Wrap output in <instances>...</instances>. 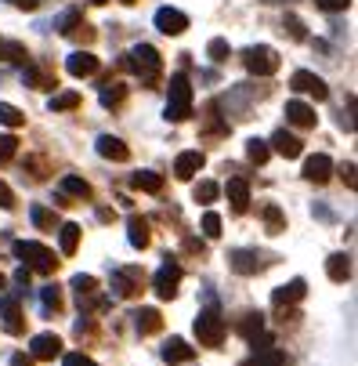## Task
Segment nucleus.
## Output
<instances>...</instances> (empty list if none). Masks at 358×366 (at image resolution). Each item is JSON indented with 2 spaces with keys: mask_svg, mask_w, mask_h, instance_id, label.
Masks as SVG:
<instances>
[{
  "mask_svg": "<svg viewBox=\"0 0 358 366\" xmlns=\"http://www.w3.org/2000/svg\"><path fill=\"white\" fill-rule=\"evenodd\" d=\"M123 66L134 69L145 87H156L160 84V73H163V59H160V51L152 47V44H134L127 55H123Z\"/></svg>",
  "mask_w": 358,
  "mask_h": 366,
  "instance_id": "nucleus-1",
  "label": "nucleus"
},
{
  "mask_svg": "<svg viewBox=\"0 0 358 366\" xmlns=\"http://www.w3.org/2000/svg\"><path fill=\"white\" fill-rule=\"evenodd\" d=\"M163 117L170 124H181V120L192 117V84H188L185 73H174L170 84H167V109H163Z\"/></svg>",
  "mask_w": 358,
  "mask_h": 366,
  "instance_id": "nucleus-2",
  "label": "nucleus"
},
{
  "mask_svg": "<svg viewBox=\"0 0 358 366\" xmlns=\"http://www.w3.org/2000/svg\"><path fill=\"white\" fill-rule=\"evenodd\" d=\"M225 330H228V327H225V320H221V312H218V305L210 301V305L195 316V337H199L203 348H221Z\"/></svg>",
  "mask_w": 358,
  "mask_h": 366,
  "instance_id": "nucleus-3",
  "label": "nucleus"
},
{
  "mask_svg": "<svg viewBox=\"0 0 358 366\" xmlns=\"http://www.w3.org/2000/svg\"><path fill=\"white\" fill-rule=\"evenodd\" d=\"M15 257H22V261H29V265L36 269V272H55L58 269V261H55V250L51 247H44V243H36V239H15Z\"/></svg>",
  "mask_w": 358,
  "mask_h": 366,
  "instance_id": "nucleus-4",
  "label": "nucleus"
},
{
  "mask_svg": "<svg viewBox=\"0 0 358 366\" xmlns=\"http://www.w3.org/2000/svg\"><path fill=\"white\" fill-rule=\"evenodd\" d=\"M242 66L253 73V76H275L279 73V55L272 47H265V44H253V47H246L242 51Z\"/></svg>",
  "mask_w": 358,
  "mask_h": 366,
  "instance_id": "nucleus-5",
  "label": "nucleus"
},
{
  "mask_svg": "<svg viewBox=\"0 0 358 366\" xmlns=\"http://www.w3.org/2000/svg\"><path fill=\"white\" fill-rule=\"evenodd\" d=\"M181 265H178V261L174 257H167L163 261V265L156 269V276H152V290H156V297L160 301H170L174 294H178V287H181Z\"/></svg>",
  "mask_w": 358,
  "mask_h": 366,
  "instance_id": "nucleus-6",
  "label": "nucleus"
},
{
  "mask_svg": "<svg viewBox=\"0 0 358 366\" xmlns=\"http://www.w3.org/2000/svg\"><path fill=\"white\" fill-rule=\"evenodd\" d=\"M272 265V261L261 254V250H232L228 254V269L235 272V276H257V272H265Z\"/></svg>",
  "mask_w": 358,
  "mask_h": 366,
  "instance_id": "nucleus-7",
  "label": "nucleus"
},
{
  "mask_svg": "<svg viewBox=\"0 0 358 366\" xmlns=\"http://www.w3.org/2000/svg\"><path fill=\"white\" fill-rule=\"evenodd\" d=\"M0 327H4L11 337L26 334V316H22L15 294H0Z\"/></svg>",
  "mask_w": 358,
  "mask_h": 366,
  "instance_id": "nucleus-8",
  "label": "nucleus"
},
{
  "mask_svg": "<svg viewBox=\"0 0 358 366\" xmlns=\"http://www.w3.org/2000/svg\"><path fill=\"white\" fill-rule=\"evenodd\" d=\"M290 87H293L297 94H312L315 102H326V98H329L326 80H322V76H315V73H308V69H297V73L290 76Z\"/></svg>",
  "mask_w": 358,
  "mask_h": 366,
  "instance_id": "nucleus-9",
  "label": "nucleus"
},
{
  "mask_svg": "<svg viewBox=\"0 0 358 366\" xmlns=\"http://www.w3.org/2000/svg\"><path fill=\"white\" fill-rule=\"evenodd\" d=\"M141 283H145L141 269H113V276H109V287H113L116 297H134V294H141Z\"/></svg>",
  "mask_w": 358,
  "mask_h": 366,
  "instance_id": "nucleus-10",
  "label": "nucleus"
},
{
  "mask_svg": "<svg viewBox=\"0 0 358 366\" xmlns=\"http://www.w3.org/2000/svg\"><path fill=\"white\" fill-rule=\"evenodd\" d=\"M94 149H98L101 160H113V164H127V160H131L127 142H123V138H116V134H98Z\"/></svg>",
  "mask_w": 358,
  "mask_h": 366,
  "instance_id": "nucleus-11",
  "label": "nucleus"
},
{
  "mask_svg": "<svg viewBox=\"0 0 358 366\" xmlns=\"http://www.w3.org/2000/svg\"><path fill=\"white\" fill-rule=\"evenodd\" d=\"M152 22H156V29L167 33V36H181L188 29V15L178 11V8H160L156 15H152Z\"/></svg>",
  "mask_w": 358,
  "mask_h": 366,
  "instance_id": "nucleus-12",
  "label": "nucleus"
},
{
  "mask_svg": "<svg viewBox=\"0 0 358 366\" xmlns=\"http://www.w3.org/2000/svg\"><path fill=\"white\" fill-rule=\"evenodd\" d=\"M22 84H26V87H36V91H55V87H58V73L33 62V66L22 69Z\"/></svg>",
  "mask_w": 358,
  "mask_h": 366,
  "instance_id": "nucleus-13",
  "label": "nucleus"
},
{
  "mask_svg": "<svg viewBox=\"0 0 358 366\" xmlns=\"http://www.w3.org/2000/svg\"><path fill=\"white\" fill-rule=\"evenodd\" d=\"M304 178H308V182H315V185L329 182V178H333V160H329L326 152H315V156H308V160H304Z\"/></svg>",
  "mask_w": 358,
  "mask_h": 366,
  "instance_id": "nucleus-14",
  "label": "nucleus"
},
{
  "mask_svg": "<svg viewBox=\"0 0 358 366\" xmlns=\"http://www.w3.org/2000/svg\"><path fill=\"white\" fill-rule=\"evenodd\" d=\"M268 149H272V152H279L282 160H297V156L304 152V142H300L297 134H290V131H275V134H272V142H268Z\"/></svg>",
  "mask_w": 358,
  "mask_h": 366,
  "instance_id": "nucleus-15",
  "label": "nucleus"
},
{
  "mask_svg": "<svg viewBox=\"0 0 358 366\" xmlns=\"http://www.w3.org/2000/svg\"><path fill=\"white\" fill-rule=\"evenodd\" d=\"M98 59L91 55V51H73L69 55V62H66V69H69V76H76V80H87V76H94L98 73Z\"/></svg>",
  "mask_w": 358,
  "mask_h": 366,
  "instance_id": "nucleus-16",
  "label": "nucleus"
},
{
  "mask_svg": "<svg viewBox=\"0 0 358 366\" xmlns=\"http://www.w3.org/2000/svg\"><path fill=\"white\" fill-rule=\"evenodd\" d=\"M225 192H228V203H232L235 214H246L250 211V182L246 178H228Z\"/></svg>",
  "mask_w": 358,
  "mask_h": 366,
  "instance_id": "nucleus-17",
  "label": "nucleus"
},
{
  "mask_svg": "<svg viewBox=\"0 0 358 366\" xmlns=\"http://www.w3.org/2000/svg\"><path fill=\"white\" fill-rule=\"evenodd\" d=\"M131 320H134V330H138L141 337H152V334L163 330V316H160L156 308H138Z\"/></svg>",
  "mask_w": 358,
  "mask_h": 366,
  "instance_id": "nucleus-18",
  "label": "nucleus"
},
{
  "mask_svg": "<svg viewBox=\"0 0 358 366\" xmlns=\"http://www.w3.org/2000/svg\"><path fill=\"white\" fill-rule=\"evenodd\" d=\"M286 120H290L293 127H315L319 117H315V109L308 106V102H297V98H293V102H286Z\"/></svg>",
  "mask_w": 358,
  "mask_h": 366,
  "instance_id": "nucleus-19",
  "label": "nucleus"
},
{
  "mask_svg": "<svg viewBox=\"0 0 358 366\" xmlns=\"http://www.w3.org/2000/svg\"><path fill=\"white\" fill-rule=\"evenodd\" d=\"M304 294H308V283H304V280H290V283H282L279 290H272V305H275V308H282V305L300 301Z\"/></svg>",
  "mask_w": 358,
  "mask_h": 366,
  "instance_id": "nucleus-20",
  "label": "nucleus"
},
{
  "mask_svg": "<svg viewBox=\"0 0 358 366\" xmlns=\"http://www.w3.org/2000/svg\"><path fill=\"white\" fill-rule=\"evenodd\" d=\"M239 334L250 341V345H268V334H265V316L261 312H250V316H242V327H239Z\"/></svg>",
  "mask_w": 358,
  "mask_h": 366,
  "instance_id": "nucleus-21",
  "label": "nucleus"
},
{
  "mask_svg": "<svg viewBox=\"0 0 358 366\" xmlns=\"http://www.w3.org/2000/svg\"><path fill=\"white\" fill-rule=\"evenodd\" d=\"M160 355H163V362L174 366V362H192V359H195V348H192L188 341H181V337H170Z\"/></svg>",
  "mask_w": 358,
  "mask_h": 366,
  "instance_id": "nucleus-22",
  "label": "nucleus"
},
{
  "mask_svg": "<svg viewBox=\"0 0 358 366\" xmlns=\"http://www.w3.org/2000/svg\"><path fill=\"white\" fill-rule=\"evenodd\" d=\"M199 167H203V152H199V149H188V152H181V156H178L174 174H178L181 182H188V178H195V174H199Z\"/></svg>",
  "mask_w": 358,
  "mask_h": 366,
  "instance_id": "nucleus-23",
  "label": "nucleus"
},
{
  "mask_svg": "<svg viewBox=\"0 0 358 366\" xmlns=\"http://www.w3.org/2000/svg\"><path fill=\"white\" fill-rule=\"evenodd\" d=\"M29 352H33V359H55L62 352V341L55 334H36L29 341Z\"/></svg>",
  "mask_w": 358,
  "mask_h": 366,
  "instance_id": "nucleus-24",
  "label": "nucleus"
},
{
  "mask_svg": "<svg viewBox=\"0 0 358 366\" xmlns=\"http://www.w3.org/2000/svg\"><path fill=\"white\" fill-rule=\"evenodd\" d=\"M326 276L333 283H347L351 280V254H329L326 257Z\"/></svg>",
  "mask_w": 358,
  "mask_h": 366,
  "instance_id": "nucleus-25",
  "label": "nucleus"
},
{
  "mask_svg": "<svg viewBox=\"0 0 358 366\" xmlns=\"http://www.w3.org/2000/svg\"><path fill=\"white\" fill-rule=\"evenodd\" d=\"M127 239H131L134 250H145L148 239H152V236H148V222L138 218V214H131V218H127Z\"/></svg>",
  "mask_w": 358,
  "mask_h": 366,
  "instance_id": "nucleus-26",
  "label": "nucleus"
},
{
  "mask_svg": "<svg viewBox=\"0 0 358 366\" xmlns=\"http://www.w3.org/2000/svg\"><path fill=\"white\" fill-rule=\"evenodd\" d=\"M131 189H138V192H163V174L160 171H138L134 178H131Z\"/></svg>",
  "mask_w": 358,
  "mask_h": 366,
  "instance_id": "nucleus-27",
  "label": "nucleus"
},
{
  "mask_svg": "<svg viewBox=\"0 0 358 366\" xmlns=\"http://www.w3.org/2000/svg\"><path fill=\"white\" fill-rule=\"evenodd\" d=\"M261 218H265V225H268V236H282V232H286V214H282L279 203H265V207H261Z\"/></svg>",
  "mask_w": 358,
  "mask_h": 366,
  "instance_id": "nucleus-28",
  "label": "nucleus"
},
{
  "mask_svg": "<svg viewBox=\"0 0 358 366\" xmlns=\"http://www.w3.org/2000/svg\"><path fill=\"white\" fill-rule=\"evenodd\" d=\"M29 222H33L40 232H55V211H51V207H44V203H33V207H29Z\"/></svg>",
  "mask_w": 358,
  "mask_h": 366,
  "instance_id": "nucleus-29",
  "label": "nucleus"
},
{
  "mask_svg": "<svg viewBox=\"0 0 358 366\" xmlns=\"http://www.w3.org/2000/svg\"><path fill=\"white\" fill-rule=\"evenodd\" d=\"M62 192H66V196H76L80 203H87V199L94 196V189H91L83 178H76V174H66V178H62Z\"/></svg>",
  "mask_w": 358,
  "mask_h": 366,
  "instance_id": "nucleus-30",
  "label": "nucleus"
},
{
  "mask_svg": "<svg viewBox=\"0 0 358 366\" xmlns=\"http://www.w3.org/2000/svg\"><path fill=\"white\" fill-rule=\"evenodd\" d=\"M76 106H80V94L76 91H55V94H51V102H47L51 113H69Z\"/></svg>",
  "mask_w": 358,
  "mask_h": 366,
  "instance_id": "nucleus-31",
  "label": "nucleus"
},
{
  "mask_svg": "<svg viewBox=\"0 0 358 366\" xmlns=\"http://www.w3.org/2000/svg\"><path fill=\"white\" fill-rule=\"evenodd\" d=\"M58 243H62V254H66V257L76 254V247H80V225H76V222H66V225L58 229Z\"/></svg>",
  "mask_w": 358,
  "mask_h": 366,
  "instance_id": "nucleus-32",
  "label": "nucleus"
},
{
  "mask_svg": "<svg viewBox=\"0 0 358 366\" xmlns=\"http://www.w3.org/2000/svg\"><path fill=\"white\" fill-rule=\"evenodd\" d=\"M0 62H29V51L19 40H0Z\"/></svg>",
  "mask_w": 358,
  "mask_h": 366,
  "instance_id": "nucleus-33",
  "label": "nucleus"
},
{
  "mask_svg": "<svg viewBox=\"0 0 358 366\" xmlns=\"http://www.w3.org/2000/svg\"><path fill=\"white\" fill-rule=\"evenodd\" d=\"M0 124L4 127H26V113L19 109V106H11V102H0Z\"/></svg>",
  "mask_w": 358,
  "mask_h": 366,
  "instance_id": "nucleus-34",
  "label": "nucleus"
},
{
  "mask_svg": "<svg viewBox=\"0 0 358 366\" xmlns=\"http://www.w3.org/2000/svg\"><path fill=\"white\" fill-rule=\"evenodd\" d=\"M69 287L76 290V305H80V301H87L91 294H98V280H94V276H83V272H80V276H73V283H69Z\"/></svg>",
  "mask_w": 358,
  "mask_h": 366,
  "instance_id": "nucleus-35",
  "label": "nucleus"
},
{
  "mask_svg": "<svg viewBox=\"0 0 358 366\" xmlns=\"http://www.w3.org/2000/svg\"><path fill=\"white\" fill-rule=\"evenodd\" d=\"M203 134H207V138H225L228 134V124H221V117H218V102H210V113H207V127H203Z\"/></svg>",
  "mask_w": 358,
  "mask_h": 366,
  "instance_id": "nucleus-36",
  "label": "nucleus"
},
{
  "mask_svg": "<svg viewBox=\"0 0 358 366\" xmlns=\"http://www.w3.org/2000/svg\"><path fill=\"white\" fill-rule=\"evenodd\" d=\"M250 366H286V352H279V348H261L257 355L250 359Z\"/></svg>",
  "mask_w": 358,
  "mask_h": 366,
  "instance_id": "nucleus-37",
  "label": "nucleus"
},
{
  "mask_svg": "<svg viewBox=\"0 0 358 366\" xmlns=\"http://www.w3.org/2000/svg\"><path fill=\"white\" fill-rule=\"evenodd\" d=\"M246 156H250V164H268V156H272V149H268V142H261V138H250L246 142Z\"/></svg>",
  "mask_w": 358,
  "mask_h": 366,
  "instance_id": "nucleus-38",
  "label": "nucleus"
},
{
  "mask_svg": "<svg viewBox=\"0 0 358 366\" xmlns=\"http://www.w3.org/2000/svg\"><path fill=\"white\" fill-rule=\"evenodd\" d=\"M123 98H127V87H123V84H109V87H101V106H106V109L123 106Z\"/></svg>",
  "mask_w": 358,
  "mask_h": 366,
  "instance_id": "nucleus-39",
  "label": "nucleus"
},
{
  "mask_svg": "<svg viewBox=\"0 0 358 366\" xmlns=\"http://www.w3.org/2000/svg\"><path fill=\"white\" fill-rule=\"evenodd\" d=\"M207 55H210V62H228V55H232V47H228V40L225 36H214L210 44H207Z\"/></svg>",
  "mask_w": 358,
  "mask_h": 366,
  "instance_id": "nucleus-40",
  "label": "nucleus"
},
{
  "mask_svg": "<svg viewBox=\"0 0 358 366\" xmlns=\"http://www.w3.org/2000/svg\"><path fill=\"white\" fill-rule=\"evenodd\" d=\"M40 301H44L47 312H62V290H58L55 283H47V287L40 290Z\"/></svg>",
  "mask_w": 358,
  "mask_h": 366,
  "instance_id": "nucleus-41",
  "label": "nucleus"
},
{
  "mask_svg": "<svg viewBox=\"0 0 358 366\" xmlns=\"http://www.w3.org/2000/svg\"><path fill=\"white\" fill-rule=\"evenodd\" d=\"M15 152H19V138H15V134H0V167L11 164Z\"/></svg>",
  "mask_w": 358,
  "mask_h": 366,
  "instance_id": "nucleus-42",
  "label": "nucleus"
},
{
  "mask_svg": "<svg viewBox=\"0 0 358 366\" xmlns=\"http://www.w3.org/2000/svg\"><path fill=\"white\" fill-rule=\"evenodd\" d=\"M218 182H199L195 189H192V196H195V203H214L218 199Z\"/></svg>",
  "mask_w": 358,
  "mask_h": 366,
  "instance_id": "nucleus-43",
  "label": "nucleus"
},
{
  "mask_svg": "<svg viewBox=\"0 0 358 366\" xmlns=\"http://www.w3.org/2000/svg\"><path fill=\"white\" fill-rule=\"evenodd\" d=\"M282 33H290V40H308V33H304V22H300L297 15H286Z\"/></svg>",
  "mask_w": 358,
  "mask_h": 366,
  "instance_id": "nucleus-44",
  "label": "nucleus"
},
{
  "mask_svg": "<svg viewBox=\"0 0 358 366\" xmlns=\"http://www.w3.org/2000/svg\"><path fill=\"white\" fill-rule=\"evenodd\" d=\"M26 171H29V178H47V164H44V156H26V164H22Z\"/></svg>",
  "mask_w": 358,
  "mask_h": 366,
  "instance_id": "nucleus-45",
  "label": "nucleus"
},
{
  "mask_svg": "<svg viewBox=\"0 0 358 366\" xmlns=\"http://www.w3.org/2000/svg\"><path fill=\"white\" fill-rule=\"evenodd\" d=\"M203 232H207L210 239L221 236V214H218V211H207V214H203Z\"/></svg>",
  "mask_w": 358,
  "mask_h": 366,
  "instance_id": "nucleus-46",
  "label": "nucleus"
},
{
  "mask_svg": "<svg viewBox=\"0 0 358 366\" xmlns=\"http://www.w3.org/2000/svg\"><path fill=\"white\" fill-rule=\"evenodd\" d=\"M76 22H80V11H76V8H69V11H62V15H58L55 29H58V33H69V29H73Z\"/></svg>",
  "mask_w": 358,
  "mask_h": 366,
  "instance_id": "nucleus-47",
  "label": "nucleus"
},
{
  "mask_svg": "<svg viewBox=\"0 0 358 366\" xmlns=\"http://www.w3.org/2000/svg\"><path fill=\"white\" fill-rule=\"evenodd\" d=\"M66 36H73V40H80V44H91V40H94V29H91L87 22H76Z\"/></svg>",
  "mask_w": 358,
  "mask_h": 366,
  "instance_id": "nucleus-48",
  "label": "nucleus"
},
{
  "mask_svg": "<svg viewBox=\"0 0 358 366\" xmlns=\"http://www.w3.org/2000/svg\"><path fill=\"white\" fill-rule=\"evenodd\" d=\"M0 211H15V192L8 182H0Z\"/></svg>",
  "mask_w": 358,
  "mask_h": 366,
  "instance_id": "nucleus-49",
  "label": "nucleus"
},
{
  "mask_svg": "<svg viewBox=\"0 0 358 366\" xmlns=\"http://www.w3.org/2000/svg\"><path fill=\"white\" fill-rule=\"evenodd\" d=\"M62 366H98L91 355H83V352H69L66 359H62Z\"/></svg>",
  "mask_w": 358,
  "mask_h": 366,
  "instance_id": "nucleus-50",
  "label": "nucleus"
},
{
  "mask_svg": "<svg viewBox=\"0 0 358 366\" xmlns=\"http://www.w3.org/2000/svg\"><path fill=\"white\" fill-rule=\"evenodd\" d=\"M4 4H11V8H19V11H36L40 0H4Z\"/></svg>",
  "mask_w": 358,
  "mask_h": 366,
  "instance_id": "nucleus-51",
  "label": "nucleus"
},
{
  "mask_svg": "<svg viewBox=\"0 0 358 366\" xmlns=\"http://www.w3.org/2000/svg\"><path fill=\"white\" fill-rule=\"evenodd\" d=\"M347 4H351V0H319V8H322V11H344Z\"/></svg>",
  "mask_w": 358,
  "mask_h": 366,
  "instance_id": "nucleus-52",
  "label": "nucleus"
},
{
  "mask_svg": "<svg viewBox=\"0 0 358 366\" xmlns=\"http://www.w3.org/2000/svg\"><path fill=\"white\" fill-rule=\"evenodd\" d=\"M340 178H344L347 189H354V164H344V167H340Z\"/></svg>",
  "mask_w": 358,
  "mask_h": 366,
  "instance_id": "nucleus-53",
  "label": "nucleus"
},
{
  "mask_svg": "<svg viewBox=\"0 0 358 366\" xmlns=\"http://www.w3.org/2000/svg\"><path fill=\"white\" fill-rule=\"evenodd\" d=\"M15 283H19V287H29V269H26V265L15 272Z\"/></svg>",
  "mask_w": 358,
  "mask_h": 366,
  "instance_id": "nucleus-54",
  "label": "nucleus"
},
{
  "mask_svg": "<svg viewBox=\"0 0 358 366\" xmlns=\"http://www.w3.org/2000/svg\"><path fill=\"white\" fill-rule=\"evenodd\" d=\"M11 366H33V362H29L26 355H11Z\"/></svg>",
  "mask_w": 358,
  "mask_h": 366,
  "instance_id": "nucleus-55",
  "label": "nucleus"
},
{
  "mask_svg": "<svg viewBox=\"0 0 358 366\" xmlns=\"http://www.w3.org/2000/svg\"><path fill=\"white\" fill-rule=\"evenodd\" d=\"M261 4H286V0H261Z\"/></svg>",
  "mask_w": 358,
  "mask_h": 366,
  "instance_id": "nucleus-56",
  "label": "nucleus"
},
{
  "mask_svg": "<svg viewBox=\"0 0 358 366\" xmlns=\"http://www.w3.org/2000/svg\"><path fill=\"white\" fill-rule=\"evenodd\" d=\"M91 4H109V0H91Z\"/></svg>",
  "mask_w": 358,
  "mask_h": 366,
  "instance_id": "nucleus-57",
  "label": "nucleus"
},
{
  "mask_svg": "<svg viewBox=\"0 0 358 366\" xmlns=\"http://www.w3.org/2000/svg\"><path fill=\"white\" fill-rule=\"evenodd\" d=\"M120 4H138V0H120Z\"/></svg>",
  "mask_w": 358,
  "mask_h": 366,
  "instance_id": "nucleus-58",
  "label": "nucleus"
},
{
  "mask_svg": "<svg viewBox=\"0 0 358 366\" xmlns=\"http://www.w3.org/2000/svg\"><path fill=\"white\" fill-rule=\"evenodd\" d=\"M0 290H4V276H0Z\"/></svg>",
  "mask_w": 358,
  "mask_h": 366,
  "instance_id": "nucleus-59",
  "label": "nucleus"
}]
</instances>
